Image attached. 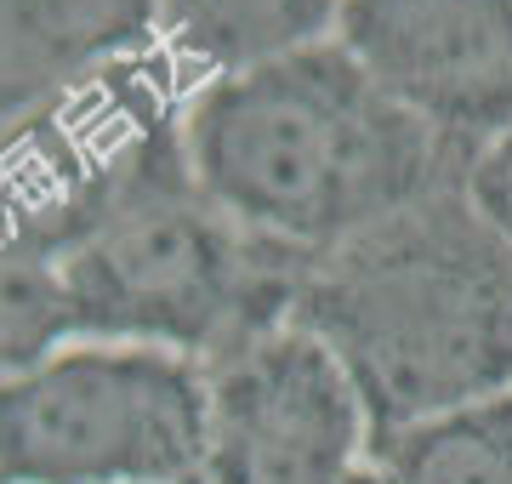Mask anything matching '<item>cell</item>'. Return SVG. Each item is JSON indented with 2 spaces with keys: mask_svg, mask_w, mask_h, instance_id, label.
Masks as SVG:
<instances>
[{
  "mask_svg": "<svg viewBox=\"0 0 512 484\" xmlns=\"http://www.w3.org/2000/svg\"><path fill=\"white\" fill-rule=\"evenodd\" d=\"M291 325L319 336L376 433L512 388V240L439 188L308 262Z\"/></svg>",
  "mask_w": 512,
  "mask_h": 484,
  "instance_id": "obj_2",
  "label": "cell"
},
{
  "mask_svg": "<svg viewBox=\"0 0 512 484\" xmlns=\"http://www.w3.org/2000/svg\"><path fill=\"white\" fill-rule=\"evenodd\" d=\"M342 484H393V479H387L382 467H353V473H348Z\"/></svg>",
  "mask_w": 512,
  "mask_h": 484,
  "instance_id": "obj_12",
  "label": "cell"
},
{
  "mask_svg": "<svg viewBox=\"0 0 512 484\" xmlns=\"http://www.w3.org/2000/svg\"><path fill=\"white\" fill-rule=\"evenodd\" d=\"M467 194H473L478 211H484V217L512 240V131L478 154L473 177H467Z\"/></svg>",
  "mask_w": 512,
  "mask_h": 484,
  "instance_id": "obj_11",
  "label": "cell"
},
{
  "mask_svg": "<svg viewBox=\"0 0 512 484\" xmlns=\"http://www.w3.org/2000/svg\"><path fill=\"white\" fill-rule=\"evenodd\" d=\"M348 0H160V52L194 86L245 75L308 46L342 23Z\"/></svg>",
  "mask_w": 512,
  "mask_h": 484,
  "instance_id": "obj_8",
  "label": "cell"
},
{
  "mask_svg": "<svg viewBox=\"0 0 512 484\" xmlns=\"http://www.w3.org/2000/svg\"><path fill=\"white\" fill-rule=\"evenodd\" d=\"M183 131L205 194L256 240L302 257L461 188L478 166V154L399 109L342 40L194 86Z\"/></svg>",
  "mask_w": 512,
  "mask_h": 484,
  "instance_id": "obj_1",
  "label": "cell"
},
{
  "mask_svg": "<svg viewBox=\"0 0 512 484\" xmlns=\"http://www.w3.org/2000/svg\"><path fill=\"white\" fill-rule=\"evenodd\" d=\"M370 456L393 484H512V388L416 428L376 433Z\"/></svg>",
  "mask_w": 512,
  "mask_h": 484,
  "instance_id": "obj_9",
  "label": "cell"
},
{
  "mask_svg": "<svg viewBox=\"0 0 512 484\" xmlns=\"http://www.w3.org/2000/svg\"><path fill=\"white\" fill-rule=\"evenodd\" d=\"M160 0H0V131L148 52Z\"/></svg>",
  "mask_w": 512,
  "mask_h": 484,
  "instance_id": "obj_7",
  "label": "cell"
},
{
  "mask_svg": "<svg viewBox=\"0 0 512 484\" xmlns=\"http://www.w3.org/2000/svg\"><path fill=\"white\" fill-rule=\"evenodd\" d=\"M308 262L239 228L177 149L97 217L63 280L80 342H131L211 365L291 325Z\"/></svg>",
  "mask_w": 512,
  "mask_h": 484,
  "instance_id": "obj_3",
  "label": "cell"
},
{
  "mask_svg": "<svg viewBox=\"0 0 512 484\" xmlns=\"http://www.w3.org/2000/svg\"><path fill=\"white\" fill-rule=\"evenodd\" d=\"M370 416L319 336H256L205 365L200 484H342Z\"/></svg>",
  "mask_w": 512,
  "mask_h": 484,
  "instance_id": "obj_5",
  "label": "cell"
},
{
  "mask_svg": "<svg viewBox=\"0 0 512 484\" xmlns=\"http://www.w3.org/2000/svg\"><path fill=\"white\" fill-rule=\"evenodd\" d=\"M74 342L63 262L0 228V382L40 371Z\"/></svg>",
  "mask_w": 512,
  "mask_h": 484,
  "instance_id": "obj_10",
  "label": "cell"
},
{
  "mask_svg": "<svg viewBox=\"0 0 512 484\" xmlns=\"http://www.w3.org/2000/svg\"><path fill=\"white\" fill-rule=\"evenodd\" d=\"M205 365L131 342H74L0 382L6 484H200Z\"/></svg>",
  "mask_w": 512,
  "mask_h": 484,
  "instance_id": "obj_4",
  "label": "cell"
},
{
  "mask_svg": "<svg viewBox=\"0 0 512 484\" xmlns=\"http://www.w3.org/2000/svg\"><path fill=\"white\" fill-rule=\"evenodd\" d=\"M0 484H6V479H0Z\"/></svg>",
  "mask_w": 512,
  "mask_h": 484,
  "instance_id": "obj_13",
  "label": "cell"
},
{
  "mask_svg": "<svg viewBox=\"0 0 512 484\" xmlns=\"http://www.w3.org/2000/svg\"><path fill=\"white\" fill-rule=\"evenodd\" d=\"M336 35L399 109L467 154L512 131V0H348Z\"/></svg>",
  "mask_w": 512,
  "mask_h": 484,
  "instance_id": "obj_6",
  "label": "cell"
}]
</instances>
